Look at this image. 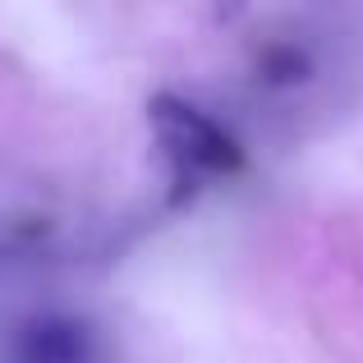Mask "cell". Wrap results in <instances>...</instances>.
<instances>
[{"label": "cell", "instance_id": "cell-1", "mask_svg": "<svg viewBox=\"0 0 363 363\" xmlns=\"http://www.w3.org/2000/svg\"><path fill=\"white\" fill-rule=\"evenodd\" d=\"M147 120L157 143L166 147V157L175 161V170L184 179H216V175H240L244 170V147L235 133H225L207 111H198L194 101L157 92L147 101Z\"/></svg>", "mask_w": 363, "mask_h": 363}, {"label": "cell", "instance_id": "cell-2", "mask_svg": "<svg viewBox=\"0 0 363 363\" xmlns=\"http://www.w3.org/2000/svg\"><path fill=\"white\" fill-rule=\"evenodd\" d=\"M5 363H92V331L69 313H37L9 336Z\"/></svg>", "mask_w": 363, "mask_h": 363}, {"label": "cell", "instance_id": "cell-3", "mask_svg": "<svg viewBox=\"0 0 363 363\" xmlns=\"http://www.w3.org/2000/svg\"><path fill=\"white\" fill-rule=\"evenodd\" d=\"M262 74L272 83H303L308 79V55L294 51V46H272L262 55Z\"/></svg>", "mask_w": 363, "mask_h": 363}]
</instances>
